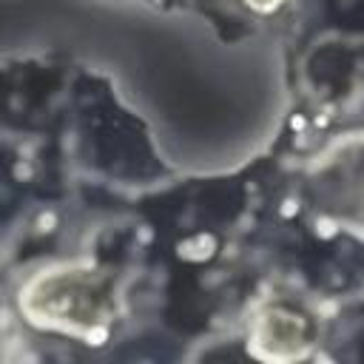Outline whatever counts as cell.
<instances>
[{
	"label": "cell",
	"instance_id": "cell-1",
	"mask_svg": "<svg viewBox=\"0 0 364 364\" xmlns=\"http://www.w3.org/2000/svg\"><path fill=\"white\" fill-rule=\"evenodd\" d=\"M23 307L31 321L46 327H85L100 321V301L80 270H48L37 276L26 293Z\"/></svg>",
	"mask_w": 364,
	"mask_h": 364
}]
</instances>
